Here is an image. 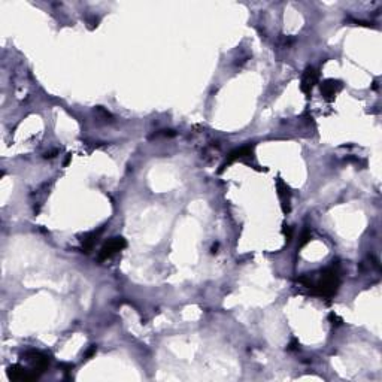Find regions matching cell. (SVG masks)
<instances>
[{"label": "cell", "instance_id": "13", "mask_svg": "<svg viewBox=\"0 0 382 382\" xmlns=\"http://www.w3.org/2000/svg\"><path fill=\"white\" fill-rule=\"evenodd\" d=\"M55 154H57L55 151H52V152H46V154H45V159H52V157H55Z\"/></svg>", "mask_w": 382, "mask_h": 382}, {"label": "cell", "instance_id": "8", "mask_svg": "<svg viewBox=\"0 0 382 382\" xmlns=\"http://www.w3.org/2000/svg\"><path fill=\"white\" fill-rule=\"evenodd\" d=\"M276 188H278V194H279L281 202H282V211L285 213H288L290 212V197H291L290 188H288V185L282 179H278Z\"/></svg>", "mask_w": 382, "mask_h": 382}, {"label": "cell", "instance_id": "5", "mask_svg": "<svg viewBox=\"0 0 382 382\" xmlns=\"http://www.w3.org/2000/svg\"><path fill=\"white\" fill-rule=\"evenodd\" d=\"M8 376L12 381H24V382H30V381H35L39 378V375H36L35 372L26 370L24 367H21L18 364H14L8 369Z\"/></svg>", "mask_w": 382, "mask_h": 382}, {"label": "cell", "instance_id": "9", "mask_svg": "<svg viewBox=\"0 0 382 382\" xmlns=\"http://www.w3.org/2000/svg\"><path fill=\"white\" fill-rule=\"evenodd\" d=\"M102 230H103V228H100L99 232H91V233H88V235H85V236L83 238L81 244H83V250H84L85 253H90V251L94 248V245H96V242H97V238H99V235L102 233Z\"/></svg>", "mask_w": 382, "mask_h": 382}, {"label": "cell", "instance_id": "7", "mask_svg": "<svg viewBox=\"0 0 382 382\" xmlns=\"http://www.w3.org/2000/svg\"><path fill=\"white\" fill-rule=\"evenodd\" d=\"M251 154H253V148L248 145V146H242V148H238V149H235V151H232L230 154H228V159H227V162L221 166V169H219V172H222L228 165H232L233 162H236V160H239V159H244V157H251Z\"/></svg>", "mask_w": 382, "mask_h": 382}, {"label": "cell", "instance_id": "4", "mask_svg": "<svg viewBox=\"0 0 382 382\" xmlns=\"http://www.w3.org/2000/svg\"><path fill=\"white\" fill-rule=\"evenodd\" d=\"M24 357L33 364V372L36 375H41L46 369V366L49 364V358L39 351H27Z\"/></svg>", "mask_w": 382, "mask_h": 382}, {"label": "cell", "instance_id": "6", "mask_svg": "<svg viewBox=\"0 0 382 382\" xmlns=\"http://www.w3.org/2000/svg\"><path fill=\"white\" fill-rule=\"evenodd\" d=\"M340 88H342V84L339 81H335V80H327L321 84V93H323V96L327 102H332L336 97V94L339 93Z\"/></svg>", "mask_w": 382, "mask_h": 382}, {"label": "cell", "instance_id": "12", "mask_svg": "<svg viewBox=\"0 0 382 382\" xmlns=\"http://www.w3.org/2000/svg\"><path fill=\"white\" fill-rule=\"evenodd\" d=\"M329 318H330V321H332V324H333V326H335V324H336V326L342 324V320H340L336 314H330V317H329Z\"/></svg>", "mask_w": 382, "mask_h": 382}, {"label": "cell", "instance_id": "10", "mask_svg": "<svg viewBox=\"0 0 382 382\" xmlns=\"http://www.w3.org/2000/svg\"><path fill=\"white\" fill-rule=\"evenodd\" d=\"M311 238H312V235H311V232L309 230H304L303 232V235H301V241H300V247H303V245H306L309 241H311Z\"/></svg>", "mask_w": 382, "mask_h": 382}, {"label": "cell", "instance_id": "14", "mask_svg": "<svg viewBox=\"0 0 382 382\" xmlns=\"http://www.w3.org/2000/svg\"><path fill=\"white\" fill-rule=\"evenodd\" d=\"M296 345H297V340L294 339V340L291 342V345H290V348H288V349H297V346H296Z\"/></svg>", "mask_w": 382, "mask_h": 382}, {"label": "cell", "instance_id": "2", "mask_svg": "<svg viewBox=\"0 0 382 382\" xmlns=\"http://www.w3.org/2000/svg\"><path fill=\"white\" fill-rule=\"evenodd\" d=\"M127 247V242H126V239L124 238H121V236H117V238H112V239H109L103 247H102V250H100V253H99V261H105V260H108V258H111L114 254H117L118 251H121V250H124Z\"/></svg>", "mask_w": 382, "mask_h": 382}, {"label": "cell", "instance_id": "11", "mask_svg": "<svg viewBox=\"0 0 382 382\" xmlns=\"http://www.w3.org/2000/svg\"><path fill=\"white\" fill-rule=\"evenodd\" d=\"M282 233H284V236L287 238V241L290 242V241H291V238H293V230H291V227H288L287 224H284V225H282Z\"/></svg>", "mask_w": 382, "mask_h": 382}, {"label": "cell", "instance_id": "1", "mask_svg": "<svg viewBox=\"0 0 382 382\" xmlns=\"http://www.w3.org/2000/svg\"><path fill=\"white\" fill-rule=\"evenodd\" d=\"M339 272L335 267H329L321 273V278L317 284H312V290L317 296L323 298H332L339 290Z\"/></svg>", "mask_w": 382, "mask_h": 382}, {"label": "cell", "instance_id": "3", "mask_svg": "<svg viewBox=\"0 0 382 382\" xmlns=\"http://www.w3.org/2000/svg\"><path fill=\"white\" fill-rule=\"evenodd\" d=\"M318 78H320V75L314 67H306V70H304V73L301 76V83H300L301 91L306 96H309L312 93V88L318 83Z\"/></svg>", "mask_w": 382, "mask_h": 382}]
</instances>
